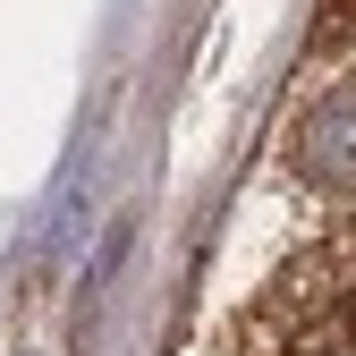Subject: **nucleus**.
Here are the masks:
<instances>
[{
	"label": "nucleus",
	"mask_w": 356,
	"mask_h": 356,
	"mask_svg": "<svg viewBox=\"0 0 356 356\" xmlns=\"http://www.w3.org/2000/svg\"><path fill=\"white\" fill-rule=\"evenodd\" d=\"M289 178L314 195H356V68L314 85L289 119Z\"/></svg>",
	"instance_id": "f257e3e1"
}]
</instances>
